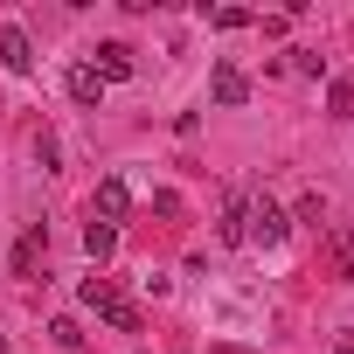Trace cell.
<instances>
[{
    "instance_id": "cell-12",
    "label": "cell",
    "mask_w": 354,
    "mask_h": 354,
    "mask_svg": "<svg viewBox=\"0 0 354 354\" xmlns=\"http://www.w3.org/2000/svg\"><path fill=\"white\" fill-rule=\"evenodd\" d=\"M292 223H313V230H319V223H326V195H299V209H292Z\"/></svg>"
},
{
    "instance_id": "cell-18",
    "label": "cell",
    "mask_w": 354,
    "mask_h": 354,
    "mask_svg": "<svg viewBox=\"0 0 354 354\" xmlns=\"http://www.w3.org/2000/svg\"><path fill=\"white\" fill-rule=\"evenodd\" d=\"M333 257H340V278H354V236H333Z\"/></svg>"
},
{
    "instance_id": "cell-13",
    "label": "cell",
    "mask_w": 354,
    "mask_h": 354,
    "mask_svg": "<svg viewBox=\"0 0 354 354\" xmlns=\"http://www.w3.org/2000/svg\"><path fill=\"white\" fill-rule=\"evenodd\" d=\"M49 340H56L63 354H77V347H84V326H77V319H56V326H49Z\"/></svg>"
},
{
    "instance_id": "cell-3",
    "label": "cell",
    "mask_w": 354,
    "mask_h": 354,
    "mask_svg": "<svg viewBox=\"0 0 354 354\" xmlns=\"http://www.w3.org/2000/svg\"><path fill=\"white\" fill-rule=\"evenodd\" d=\"M42 264H49V230L28 223L21 243H15V278H42Z\"/></svg>"
},
{
    "instance_id": "cell-8",
    "label": "cell",
    "mask_w": 354,
    "mask_h": 354,
    "mask_svg": "<svg viewBox=\"0 0 354 354\" xmlns=\"http://www.w3.org/2000/svg\"><path fill=\"white\" fill-rule=\"evenodd\" d=\"M70 97H77V104H91V111H97V104H104V77H97V70H91V63H77V70H70Z\"/></svg>"
},
{
    "instance_id": "cell-19",
    "label": "cell",
    "mask_w": 354,
    "mask_h": 354,
    "mask_svg": "<svg viewBox=\"0 0 354 354\" xmlns=\"http://www.w3.org/2000/svg\"><path fill=\"white\" fill-rule=\"evenodd\" d=\"M333 354H354V340H340V347H333Z\"/></svg>"
},
{
    "instance_id": "cell-16",
    "label": "cell",
    "mask_w": 354,
    "mask_h": 354,
    "mask_svg": "<svg viewBox=\"0 0 354 354\" xmlns=\"http://www.w3.org/2000/svg\"><path fill=\"white\" fill-rule=\"evenodd\" d=\"M153 216L174 223V216H181V195H174V188H153Z\"/></svg>"
},
{
    "instance_id": "cell-1",
    "label": "cell",
    "mask_w": 354,
    "mask_h": 354,
    "mask_svg": "<svg viewBox=\"0 0 354 354\" xmlns=\"http://www.w3.org/2000/svg\"><path fill=\"white\" fill-rule=\"evenodd\" d=\"M285 236H292V216H285L271 195H250V209H243V243H264V250H271V243H285Z\"/></svg>"
},
{
    "instance_id": "cell-6",
    "label": "cell",
    "mask_w": 354,
    "mask_h": 354,
    "mask_svg": "<svg viewBox=\"0 0 354 354\" xmlns=\"http://www.w3.org/2000/svg\"><path fill=\"white\" fill-rule=\"evenodd\" d=\"M91 70H97V77H104V84H125V77H132V42H104V49H97V63H91Z\"/></svg>"
},
{
    "instance_id": "cell-7",
    "label": "cell",
    "mask_w": 354,
    "mask_h": 354,
    "mask_svg": "<svg viewBox=\"0 0 354 354\" xmlns=\"http://www.w3.org/2000/svg\"><path fill=\"white\" fill-rule=\"evenodd\" d=\"M84 257L104 271V264L118 257V230H111V223H84Z\"/></svg>"
},
{
    "instance_id": "cell-17",
    "label": "cell",
    "mask_w": 354,
    "mask_h": 354,
    "mask_svg": "<svg viewBox=\"0 0 354 354\" xmlns=\"http://www.w3.org/2000/svg\"><path fill=\"white\" fill-rule=\"evenodd\" d=\"M250 21H257L250 8H216V28H250Z\"/></svg>"
},
{
    "instance_id": "cell-14",
    "label": "cell",
    "mask_w": 354,
    "mask_h": 354,
    "mask_svg": "<svg viewBox=\"0 0 354 354\" xmlns=\"http://www.w3.org/2000/svg\"><path fill=\"white\" fill-rule=\"evenodd\" d=\"M292 70H299V77H326V56H319V49H292Z\"/></svg>"
},
{
    "instance_id": "cell-2",
    "label": "cell",
    "mask_w": 354,
    "mask_h": 354,
    "mask_svg": "<svg viewBox=\"0 0 354 354\" xmlns=\"http://www.w3.org/2000/svg\"><path fill=\"white\" fill-rule=\"evenodd\" d=\"M125 216H132V188L111 174V181H97V195H91V223H111V230H118Z\"/></svg>"
},
{
    "instance_id": "cell-9",
    "label": "cell",
    "mask_w": 354,
    "mask_h": 354,
    "mask_svg": "<svg viewBox=\"0 0 354 354\" xmlns=\"http://www.w3.org/2000/svg\"><path fill=\"white\" fill-rule=\"evenodd\" d=\"M77 299H84V306H91V313H97V319H104V313H111V306H118V285H111V278H104V271H97V278H84V285H77Z\"/></svg>"
},
{
    "instance_id": "cell-15",
    "label": "cell",
    "mask_w": 354,
    "mask_h": 354,
    "mask_svg": "<svg viewBox=\"0 0 354 354\" xmlns=\"http://www.w3.org/2000/svg\"><path fill=\"white\" fill-rule=\"evenodd\" d=\"M104 326H118V333H139V306H125V299H118V306L104 313Z\"/></svg>"
},
{
    "instance_id": "cell-10",
    "label": "cell",
    "mask_w": 354,
    "mask_h": 354,
    "mask_svg": "<svg viewBox=\"0 0 354 354\" xmlns=\"http://www.w3.org/2000/svg\"><path fill=\"white\" fill-rule=\"evenodd\" d=\"M243 209H250V195H230V202H223V223H216L223 243H243Z\"/></svg>"
},
{
    "instance_id": "cell-4",
    "label": "cell",
    "mask_w": 354,
    "mask_h": 354,
    "mask_svg": "<svg viewBox=\"0 0 354 354\" xmlns=\"http://www.w3.org/2000/svg\"><path fill=\"white\" fill-rule=\"evenodd\" d=\"M209 97L236 111V104H250V77H243L236 63H216V70H209Z\"/></svg>"
},
{
    "instance_id": "cell-11",
    "label": "cell",
    "mask_w": 354,
    "mask_h": 354,
    "mask_svg": "<svg viewBox=\"0 0 354 354\" xmlns=\"http://www.w3.org/2000/svg\"><path fill=\"white\" fill-rule=\"evenodd\" d=\"M326 118H354V77H333L326 84Z\"/></svg>"
},
{
    "instance_id": "cell-5",
    "label": "cell",
    "mask_w": 354,
    "mask_h": 354,
    "mask_svg": "<svg viewBox=\"0 0 354 354\" xmlns=\"http://www.w3.org/2000/svg\"><path fill=\"white\" fill-rule=\"evenodd\" d=\"M0 63H8L15 77H28V70H35V42H28V28H21V21L0 28Z\"/></svg>"
}]
</instances>
